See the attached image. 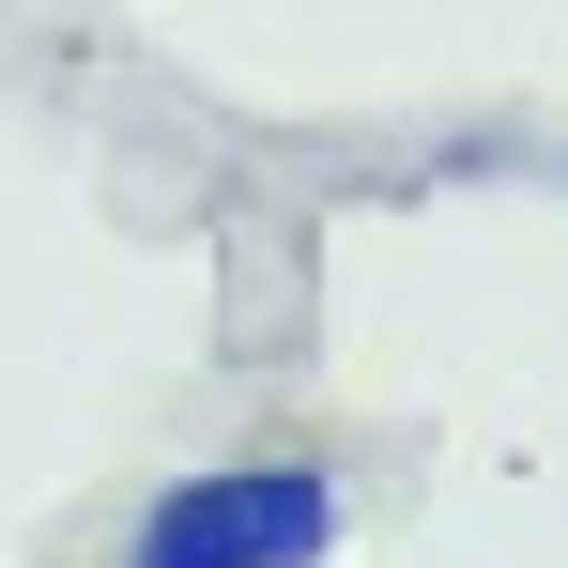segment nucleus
Here are the masks:
<instances>
[{"label": "nucleus", "instance_id": "1", "mask_svg": "<svg viewBox=\"0 0 568 568\" xmlns=\"http://www.w3.org/2000/svg\"><path fill=\"white\" fill-rule=\"evenodd\" d=\"M338 462L323 446H246V462L215 476H170L154 507H139V554L123 568H323L338 554Z\"/></svg>", "mask_w": 568, "mask_h": 568}]
</instances>
